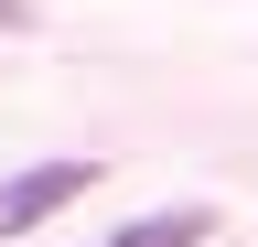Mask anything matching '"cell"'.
<instances>
[{
  "instance_id": "3",
  "label": "cell",
  "mask_w": 258,
  "mask_h": 247,
  "mask_svg": "<svg viewBox=\"0 0 258 247\" xmlns=\"http://www.w3.org/2000/svg\"><path fill=\"white\" fill-rule=\"evenodd\" d=\"M22 22H32V0H0V33H22Z\"/></svg>"
},
{
  "instance_id": "1",
  "label": "cell",
  "mask_w": 258,
  "mask_h": 247,
  "mask_svg": "<svg viewBox=\"0 0 258 247\" xmlns=\"http://www.w3.org/2000/svg\"><path fill=\"white\" fill-rule=\"evenodd\" d=\"M86 183H97V161H32V172H11L0 226H11V236H22V226H43V215H54V204H76Z\"/></svg>"
},
{
  "instance_id": "2",
  "label": "cell",
  "mask_w": 258,
  "mask_h": 247,
  "mask_svg": "<svg viewBox=\"0 0 258 247\" xmlns=\"http://www.w3.org/2000/svg\"><path fill=\"white\" fill-rule=\"evenodd\" d=\"M205 226H215L205 204H172V215H140V226H129L118 247H205Z\"/></svg>"
}]
</instances>
